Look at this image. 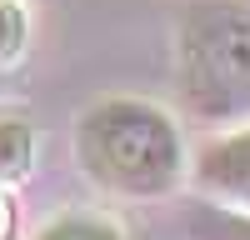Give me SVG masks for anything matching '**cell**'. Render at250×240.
I'll use <instances>...</instances> for the list:
<instances>
[{"label":"cell","instance_id":"277c9868","mask_svg":"<svg viewBox=\"0 0 250 240\" xmlns=\"http://www.w3.org/2000/svg\"><path fill=\"white\" fill-rule=\"evenodd\" d=\"M185 240H250V210L220 205V200H195L180 215Z\"/></svg>","mask_w":250,"mask_h":240},{"label":"cell","instance_id":"5b68a950","mask_svg":"<svg viewBox=\"0 0 250 240\" xmlns=\"http://www.w3.org/2000/svg\"><path fill=\"white\" fill-rule=\"evenodd\" d=\"M35 165V130L25 120L5 115L0 120V185H20Z\"/></svg>","mask_w":250,"mask_h":240},{"label":"cell","instance_id":"52a82bcc","mask_svg":"<svg viewBox=\"0 0 250 240\" xmlns=\"http://www.w3.org/2000/svg\"><path fill=\"white\" fill-rule=\"evenodd\" d=\"M25 40H30V20H25V10H20L15 0H0V65L20 60Z\"/></svg>","mask_w":250,"mask_h":240},{"label":"cell","instance_id":"8992f818","mask_svg":"<svg viewBox=\"0 0 250 240\" xmlns=\"http://www.w3.org/2000/svg\"><path fill=\"white\" fill-rule=\"evenodd\" d=\"M35 240H125L115 230V220L105 215H90V210H65V215H55L45 230H40Z\"/></svg>","mask_w":250,"mask_h":240},{"label":"cell","instance_id":"ba28073f","mask_svg":"<svg viewBox=\"0 0 250 240\" xmlns=\"http://www.w3.org/2000/svg\"><path fill=\"white\" fill-rule=\"evenodd\" d=\"M10 235H15V210H10L5 185H0V240H10Z\"/></svg>","mask_w":250,"mask_h":240},{"label":"cell","instance_id":"6da1fadb","mask_svg":"<svg viewBox=\"0 0 250 240\" xmlns=\"http://www.w3.org/2000/svg\"><path fill=\"white\" fill-rule=\"evenodd\" d=\"M75 160L100 190L120 200H165L190 170L175 115L135 95L95 100L75 120Z\"/></svg>","mask_w":250,"mask_h":240},{"label":"cell","instance_id":"7a4b0ae2","mask_svg":"<svg viewBox=\"0 0 250 240\" xmlns=\"http://www.w3.org/2000/svg\"><path fill=\"white\" fill-rule=\"evenodd\" d=\"M175 85L195 120L235 125L250 115V5L190 0L180 10Z\"/></svg>","mask_w":250,"mask_h":240},{"label":"cell","instance_id":"3957f363","mask_svg":"<svg viewBox=\"0 0 250 240\" xmlns=\"http://www.w3.org/2000/svg\"><path fill=\"white\" fill-rule=\"evenodd\" d=\"M190 185L205 200H220V205L250 210V120L235 130L210 135L205 145L190 155Z\"/></svg>","mask_w":250,"mask_h":240}]
</instances>
